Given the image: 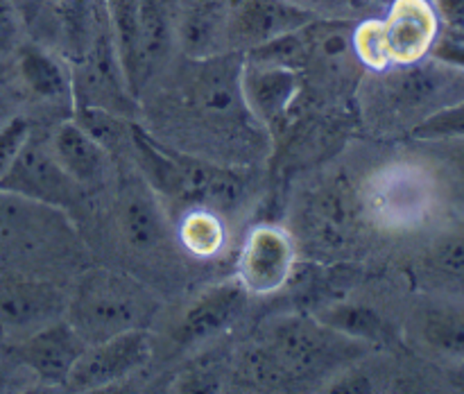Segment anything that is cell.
<instances>
[{
    "label": "cell",
    "mask_w": 464,
    "mask_h": 394,
    "mask_svg": "<svg viewBox=\"0 0 464 394\" xmlns=\"http://www.w3.org/2000/svg\"><path fill=\"white\" fill-rule=\"evenodd\" d=\"M121 229L131 247L148 252L168 240V222L157 197L143 179H131L121 190Z\"/></svg>",
    "instance_id": "cell-16"
},
{
    "label": "cell",
    "mask_w": 464,
    "mask_h": 394,
    "mask_svg": "<svg viewBox=\"0 0 464 394\" xmlns=\"http://www.w3.org/2000/svg\"><path fill=\"white\" fill-rule=\"evenodd\" d=\"M63 311V297L54 285L39 279L3 276L0 279V326L32 329L57 322Z\"/></svg>",
    "instance_id": "cell-12"
},
{
    "label": "cell",
    "mask_w": 464,
    "mask_h": 394,
    "mask_svg": "<svg viewBox=\"0 0 464 394\" xmlns=\"http://www.w3.org/2000/svg\"><path fill=\"white\" fill-rule=\"evenodd\" d=\"M14 7H16L18 16H21L23 25L32 27L34 23H39V18L48 12L50 7H54L57 0H12Z\"/></svg>",
    "instance_id": "cell-32"
},
{
    "label": "cell",
    "mask_w": 464,
    "mask_h": 394,
    "mask_svg": "<svg viewBox=\"0 0 464 394\" xmlns=\"http://www.w3.org/2000/svg\"><path fill=\"white\" fill-rule=\"evenodd\" d=\"M438 18L447 23L456 39L464 41V0H433Z\"/></svg>",
    "instance_id": "cell-30"
},
{
    "label": "cell",
    "mask_w": 464,
    "mask_h": 394,
    "mask_svg": "<svg viewBox=\"0 0 464 394\" xmlns=\"http://www.w3.org/2000/svg\"><path fill=\"white\" fill-rule=\"evenodd\" d=\"M313 21H317L315 14L293 0H231L229 50L247 53Z\"/></svg>",
    "instance_id": "cell-7"
},
{
    "label": "cell",
    "mask_w": 464,
    "mask_h": 394,
    "mask_svg": "<svg viewBox=\"0 0 464 394\" xmlns=\"http://www.w3.org/2000/svg\"><path fill=\"white\" fill-rule=\"evenodd\" d=\"M352 48L356 57L361 59L362 66L372 71H388L390 59L388 50L383 43V32H381V21H365L352 32Z\"/></svg>",
    "instance_id": "cell-25"
},
{
    "label": "cell",
    "mask_w": 464,
    "mask_h": 394,
    "mask_svg": "<svg viewBox=\"0 0 464 394\" xmlns=\"http://www.w3.org/2000/svg\"><path fill=\"white\" fill-rule=\"evenodd\" d=\"M154 297L131 276L111 270L84 274L68 303V322L86 340L100 342L130 329H145L154 315Z\"/></svg>",
    "instance_id": "cell-1"
},
{
    "label": "cell",
    "mask_w": 464,
    "mask_h": 394,
    "mask_svg": "<svg viewBox=\"0 0 464 394\" xmlns=\"http://www.w3.org/2000/svg\"><path fill=\"white\" fill-rule=\"evenodd\" d=\"M181 245L198 258H213L222 249L227 238V231L218 211L207 207H198L186 213L179 222Z\"/></svg>",
    "instance_id": "cell-20"
},
{
    "label": "cell",
    "mask_w": 464,
    "mask_h": 394,
    "mask_svg": "<svg viewBox=\"0 0 464 394\" xmlns=\"http://www.w3.org/2000/svg\"><path fill=\"white\" fill-rule=\"evenodd\" d=\"M247 299L249 293L240 285L238 279L213 285L207 293L199 294L193 306L186 311L179 340L186 344H198L208 338H216L243 315Z\"/></svg>",
    "instance_id": "cell-13"
},
{
    "label": "cell",
    "mask_w": 464,
    "mask_h": 394,
    "mask_svg": "<svg viewBox=\"0 0 464 394\" xmlns=\"http://www.w3.org/2000/svg\"><path fill=\"white\" fill-rule=\"evenodd\" d=\"M243 53H222L207 59H190L186 100L208 125H238L252 118L243 95Z\"/></svg>",
    "instance_id": "cell-4"
},
{
    "label": "cell",
    "mask_w": 464,
    "mask_h": 394,
    "mask_svg": "<svg viewBox=\"0 0 464 394\" xmlns=\"http://www.w3.org/2000/svg\"><path fill=\"white\" fill-rule=\"evenodd\" d=\"M390 66L424 62L440 34V18L430 0H394L381 21Z\"/></svg>",
    "instance_id": "cell-9"
},
{
    "label": "cell",
    "mask_w": 464,
    "mask_h": 394,
    "mask_svg": "<svg viewBox=\"0 0 464 394\" xmlns=\"http://www.w3.org/2000/svg\"><path fill=\"white\" fill-rule=\"evenodd\" d=\"M98 3L100 0H57L54 3L68 45L80 57L84 54L86 45L91 41Z\"/></svg>",
    "instance_id": "cell-23"
},
{
    "label": "cell",
    "mask_w": 464,
    "mask_h": 394,
    "mask_svg": "<svg viewBox=\"0 0 464 394\" xmlns=\"http://www.w3.org/2000/svg\"><path fill=\"white\" fill-rule=\"evenodd\" d=\"M59 166L80 188L102 186L109 168V152L75 120L62 122L48 140Z\"/></svg>",
    "instance_id": "cell-15"
},
{
    "label": "cell",
    "mask_w": 464,
    "mask_h": 394,
    "mask_svg": "<svg viewBox=\"0 0 464 394\" xmlns=\"http://www.w3.org/2000/svg\"><path fill=\"white\" fill-rule=\"evenodd\" d=\"M175 43V27L163 0H139V59L140 84L166 62Z\"/></svg>",
    "instance_id": "cell-18"
},
{
    "label": "cell",
    "mask_w": 464,
    "mask_h": 394,
    "mask_svg": "<svg viewBox=\"0 0 464 394\" xmlns=\"http://www.w3.org/2000/svg\"><path fill=\"white\" fill-rule=\"evenodd\" d=\"M308 226L317 243L326 247H340L349 240L356 222V202L344 181H334L313 197L311 211H308Z\"/></svg>",
    "instance_id": "cell-17"
},
{
    "label": "cell",
    "mask_w": 464,
    "mask_h": 394,
    "mask_svg": "<svg viewBox=\"0 0 464 394\" xmlns=\"http://www.w3.org/2000/svg\"><path fill=\"white\" fill-rule=\"evenodd\" d=\"M385 104L399 118H417L415 125L464 100V71L447 62H417L397 66L381 82Z\"/></svg>",
    "instance_id": "cell-3"
},
{
    "label": "cell",
    "mask_w": 464,
    "mask_h": 394,
    "mask_svg": "<svg viewBox=\"0 0 464 394\" xmlns=\"http://www.w3.org/2000/svg\"><path fill=\"white\" fill-rule=\"evenodd\" d=\"M243 371L254 385L266 389H285L288 385L297 383L288 367L281 362V358L267 344L266 347H254L252 351L245 353Z\"/></svg>",
    "instance_id": "cell-24"
},
{
    "label": "cell",
    "mask_w": 464,
    "mask_h": 394,
    "mask_svg": "<svg viewBox=\"0 0 464 394\" xmlns=\"http://www.w3.org/2000/svg\"><path fill=\"white\" fill-rule=\"evenodd\" d=\"M86 347V340L72 329L71 322L57 320L27 335L18 347V358L44 383L66 385L68 374Z\"/></svg>",
    "instance_id": "cell-11"
},
{
    "label": "cell",
    "mask_w": 464,
    "mask_h": 394,
    "mask_svg": "<svg viewBox=\"0 0 464 394\" xmlns=\"http://www.w3.org/2000/svg\"><path fill=\"white\" fill-rule=\"evenodd\" d=\"M412 136L420 140L456 139V136H464V100L458 104H451V107L447 109H440L433 116L421 120L420 125L412 127Z\"/></svg>",
    "instance_id": "cell-26"
},
{
    "label": "cell",
    "mask_w": 464,
    "mask_h": 394,
    "mask_svg": "<svg viewBox=\"0 0 464 394\" xmlns=\"http://www.w3.org/2000/svg\"><path fill=\"white\" fill-rule=\"evenodd\" d=\"M243 95L254 120L263 127H276L293 107L302 80L297 68L249 62L243 57Z\"/></svg>",
    "instance_id": "cell-10"
},
{
    "label": "cell",
    "mask_w": 464,
    "mask_h": 394,
    "mask_svg": "<svg viewBox=\"0 0 464 394\" xmlns=\"http://www.w3.org/2000/svg\"><path fill=\"white\" fill-rule=\"evenodd\" d=\"M23 21L12 0H0V48H12Z\"/></svg>",
    "instance_id": "cell-31"
},
{
    "label": "cell",
    "mask_w": 464,
    "mask_h": 394,
    "mask_svg": "<svg viewBox=\"0 0 464 394\" xmlns=\"http://www.w3.org/2000/svg\"><path fill=\"white\" fill-rule=\"evenodd\" d=\"M175 39L188 59H207L229 50V3L195 0L181 14Z\"/></svg>",
    "instance_id": "cell-14"
},
{
    "label": "cell",
    "mask_w": 464,
    "mask_h": 394,
    "mask_svg": "<svg viewBox=\"0 0 464 394\" xmlns=\"http://www.w3.org/2000/svg\"><path fill=\"white\" fill-rule=\"evenodd\" d=\"M295 270V243L275 225L249 231L238 256V281L249 294H272L285 285Z\"/></svg>",
    "instance_id": "cell-8"
},
{
    "label": "cell",
    "mask_w": 464,
    "mask_h": 394,
    "mask_svg": "<svg viewBox=\"0 0 464 394\" xmlns=\"http://www.w3.org/2000/svg\"><path fill=\"white\" fill-rule=\"evenodd\" d=\"M72 120L89 131L107 152H113L121 143H131V125L122 120L121 113H113L109 109L84 107L77 104L75 118Z\"/></svg>",
    "instance_id": "cell-22"
},
{
    "label": "cell",
    "mask_w": 464,
    "mask_h": 394,
    "mask_svg": "<svg viewBox=\"0 0 464 394\" xmlns=\"http://www.w3.org/2000/svg\"><path fill=\"white\" fill-rule=\"evenodd\" d=\"M433 149V157L440 161L451 166L453 170L462 172L464 175V136H456V139H433L426 140Z\"/></svg>",
    "instance_id": "cell-29"
},
{
    "label": "cell",
    "mask_w": 464,
    "mask_h": 394,
    "mask_svg": "<svg viewBox=\"0 0 464 394\" xmlns=\"http://www.w3.org/2000/svg\"><path fill=\"white\" fill-rule=\"evenodd\" d=\"M340 392H370V380L365 379V376H358V374H352L347 376V379H340L338 380V388Z\"/></svg>",
    "instance_id": "cell-34"
},
{
    "label": "cell",
    "mask_w": 464,
    "mask_h": 394,
    "mask_svg": "<svg viewBox=\"0 0 464 394\" xmlns=\"http://www.w3.org/2000/svg\"><path fill=\"white\" fill-rule=\"evenodd\" d=\"M0 190L63 211L80 202V186L59 166L48 140L34 139L32 134L14 159L12 168L0 179Z\"/></svg>",
    "instance_id": "cell-5"
},
{
    "label": "cell",
    "mask_w": 464,
    "mask_h": 394,
    "mask_svg": "<svg viewBox=\"0 0 464 394\" xmlns=\"http://www.w3.org/2000/svg\"><path fill=\"white\" fill-rule=\"evenodd\" d=\"M435 261L449 272H464V243H447L438 249Z\"/></svg>",
    "instance_id": "cell-33"
},
{
    "label": "cell",
    "mask_w": 464,
    "mask_h": 394,
    "mask_svg": "<svg viewBox=\"0 0 464 394\" xmlns=\"http://www.w3.org/2000/svg\"><path fill=\"white\" fill-rule=\"evenodd\" d=\"M424 335L435 349L453 356H464V322L444 315H430L424 324Z\"/></svg>",
    "instance_id": "cell-27"
},
{
    "label": "cell",
    "mask_w": 464,
    "mask_h": 394,
    "mask_svg": "<svg viewBox=\"0 0 464 394\" xmlns=\"http://www.w3.org/2000/svg\"><path fill=\"white\" fill-rule=\"evenodd\" d=\"M18 68L34 95L53 104L72 102V77L57 57L39 45H23L18 53Z\"/></svg>",
    "instance_id": "cell-19"
},
{
    "label": "cell",
    "mask_w": 464,
    "mask_h": 394,
    "mask_svg": "<svg viewBox=\"0 0 464 394\" xmlns=\"http://www.w3.org/2000/svg\"><path fill=\"white\" fill-rule=\"evenodd\" d=\"M152 356V338L145 329H130L89 344L66 379L68 389L91 392L107 388L140 370Z\"/></svg>",
    "instance_id": "cell-6"
},
{
    "label": "cell",
    "mask_w": 464,
    "mask_h": 394,
    "mask_svg": "<svg viewBox=\"0 0 464 394\" xmlns=\"http://www.w3.org/2000/svg\"><path fill=\"white\" fill-rule=\"evenodd\" d=\"M317 320L322 324L331 326L334 331H338V333L353 340H361V342L381 338V317L372 308L358 306V303H338V306H331L324 312H320Z\"/></svg>",
    "instance_id": "cell-21"
},
{
    "label": "cell",
    "mask_w": 464,
    "mask_h": 394,
    "mask_svg": "<svg viewBox=\"0 0 464 394\" xmlns=\"http://www.w3.org/2000/svg\"><path fill=\"white\" fill-rule=\"evenodd\" d=\"M30 134V122L25 118H12L0 125V179L12 168L14 159L18 157Z\"/></svg>",
    "instance_id": "cell-28"
},
{
    "label": "cell",
    "mask_w": 464,
    "mask_h": 394,
    "mask_svg": "<svg viewBox=\"0 0 464 394\" xmlns=\"http://www.w3.org/2000/svg\"><path fill=\"white\" fill-rule=\"evenodd\" d=\"M267 347L281 358L295 380L329 371L361 356V340L347 338L311 317H284L275 322Z\"/></svg>",
    "instance_id": "cell-2"
}]
</instances>
